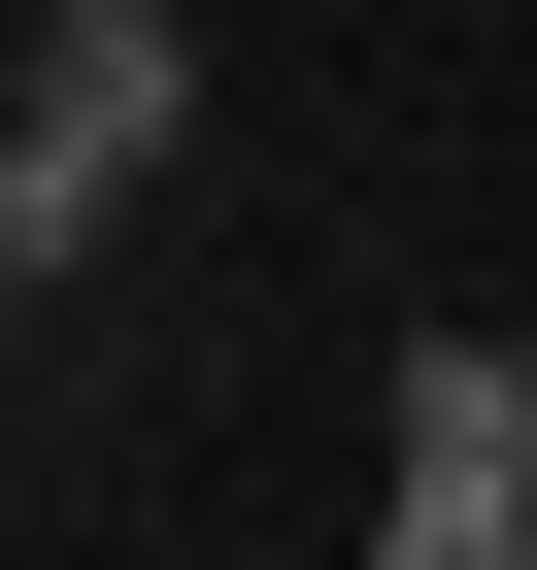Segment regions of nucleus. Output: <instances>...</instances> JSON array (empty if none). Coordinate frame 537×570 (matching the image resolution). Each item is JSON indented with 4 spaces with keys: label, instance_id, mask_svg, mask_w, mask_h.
Returning a JSON list of instances; mask_svg holds the SVG:
<instances>
[{
    "label": "nucleus",
    "instance_id": "obj_1",
    "mask_svg": "<svg viewBox=\"0 0 537 570\" xmlns=\"http://www.w3.org/2000/svg\"><path fill=\"white\" fill-rule=\"evenodd\" d=\"M168 168H202V0H35V68H0V268L68 303Z\"/></svg>",
    "mask_w": 537,
    "mask_h": 570
},
{
    "label": "nucleus",
    "instance_id": "obj_2",
    "mask_svg": "<svg viewBox=\"0 0 537 570\" xmlns=\"http://www.w3.org/2000/svg\"><path fill=\"white\" fill-rule=\"evenodd\" d=\"M370 570H537V336H403V403H370Z\"/></svg>",
    "mask_w": 537,
    "mask_h": 570
}]
</instances>
